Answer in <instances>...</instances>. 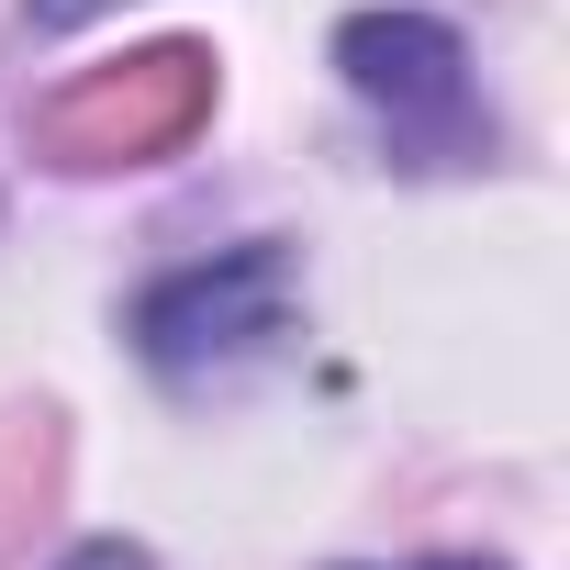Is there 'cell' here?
<instances>
[{
	"label": "cell",
	"instance_id": "1",
	"mask_svg": "<svg viewBox=\"0 0 570 570\" xmlns=\"http://www.w3.org/2000/svg\"><path fill=\"white\" fill-rule=\"evenodd\" d=\"M336 68L381 112V146L403 168H470V157H492V112H481L470 46L436 12H358L336 35Z\"/></svg>",
	"mask_w": 570,
	"mask_h": 570
},
{
	"label": "cell",
	"instance_id": "2",
	"mask_svg": "<svg viewBox=\"0 0 570 570\" xmlns=\"http://www.w3.org/2000/svg\"><path fill=\"white\" fill-rule=\"evenodd\" d=\"M279 336H292V246H224V257H190L168 268L157 292L135 303V358L157 381H224L246 358H268Z\"/></svg>",
	"mask_w": 570,
	"mask_h": 570
},
{
	"label": "cell",
	"instance_id": "3",
	"mask_svg": "<svg viewBox=\"0 0 570 570\" xmlns=\"http://www.w3.org/2000/svg\"><path fill=\"white\" fill-rule=\"evenodd\" d=\"M35 12H46V23H90V12H101V0H35Z\"/></svg>",
	"mask_w": 570,
	"mask_h": 570
},
{
	"label": "cell",
	"instance_id": "4",
	"mask_svg": "<svg viewBox=\"0 0 570 570\" xmlns=\"http://www.w3.org/2000/svg\"><path fill=\"white\" fill-rule=\"evenodd\" d=\"M414 570H503V559H414Z\"/></svg>",
	"mask_w": 570,
	"mask_h": 570
}]
</instances>
